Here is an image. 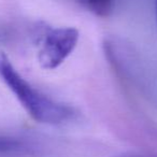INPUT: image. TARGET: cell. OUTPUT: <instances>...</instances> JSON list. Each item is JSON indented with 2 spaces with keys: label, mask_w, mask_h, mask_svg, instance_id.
<instances>
[{
  "label": "cell",
  "mask_w": 157,
  "mask_h": 157,
  "mask_svg": "<svg viewBox=\"0 0 157 157\" xmlns=\"http://www.w3.org/2000/svg\"><path fill=\"white\" fill-rule=\"evenodd\" d=\"M84 8L98 16H108L113 10L115 0H78Z\"/></svg>",
  "instance_id": "cell-4"
},
{
  "label": "cell",
  "mask_w": 157,
  "mask_h": 157,
  "mask_svg": "<svg viewBox=\"0 0 157 157\" xmlns=\"http://www.w3.org/2000/svg\"><path fill=\"white\" fill-rule=\"evenodd\" d=\"M3 37H5V33H2V31L0 30V39H2Z\"/></svg>",
  "instance_id": "cell-5"
},
{
  "label": "cell",
  "mask_w": 157,
  "mask_h": 157,
  "mask_svg": "<svg viewBox=\"0 0 157 157\" xmlns=\"http://www.w3.org/2000/svg\"><path fill=\"white\" fill-rule=\"evenodd\" d=\"M0 78L36 122L57 125L73 116V110L70 107L48 98L26 81L15 69L7 54L1 51Z\"/></svg>",
  "instance_id": "cell-1"
},
{
  "label": "cell",
  "mask_w": 157,
  "mask_h": 157,
  "mask_svg": "<svg viewBox=\"0 0 157 157\" xmlns=\"http://www.w3.org/2000/svg\"><path fill=\"white\" fill-rule=\"evenodd\" d=\"M29 147L23 140L11 136L0 135V157H15L24 155Z\"/></svg>",
  "instance_id": "cell-3"
},
{
  "label": "cell",
  "mask_w": 157,
  "mask_h": 157,
  "mask_svg": "<svg viewBox=\"0 0 157 157\" xmlns=\"http://www.w3.org/2000/svg\"><path fill=\"white\" fill-rule=\"evenodd\" d=\"M155 7H156V18H157V0H155Z\"/></svg>",
  "instance_id": "cell-6"
},
{
  "label": "cell",
  "mask_w": 157,
  "mask_h": 157,
  "mask_svg": "<svg viewBox=\"0 0 157 157\" xmlns=\"http://www.w3.org/2000/svg\"><path fill=\"white\" fill-rule=\"evenodd\" d=\"M78 38V30L73 27H44L38 38L40 66L46 70L59 67L73 52Z\"/></svg>",
  "instance_id": "cell-2"
}]
</instances>
